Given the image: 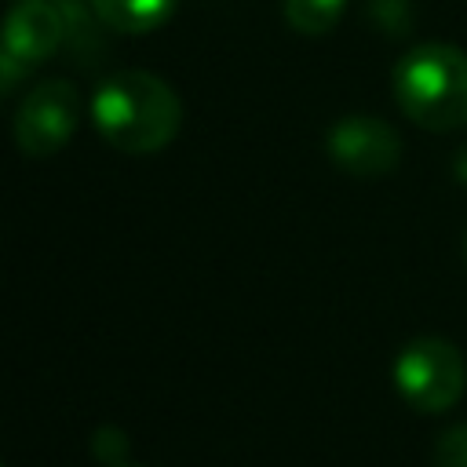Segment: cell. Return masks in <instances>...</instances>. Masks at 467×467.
Masks as SVG:
<instances>
[{
	"label": "cell",
	"mask_w": 467,
	"mask_h": 467,
	"mask_svg": "<svg viewBox=\"0 0 467 467\" xmlns=\"http://www.w3.org/2000/svg\"><path fill=\"white\" fill-rule=\"evenodd\" d=\"M91 120L109 146L124 153H153L175 139L182 106L171 84L157 73L124 69L95 91Z\"/></svg>",
	"instance_id": "cell-1"
},
{
	"label": "cell",
	"mask_w": 467,
	"mask_h": 467,
	"mask_svg": "<svg viewBox=\"0 0 467 467\" xmlns=\"http://www.w3.org/2000/svg\"><path fill=\"white\" fill-rule=\"evenodd\" d=\"M343 7L347 0H285V18L292 29L306 36H321L339 22Z\"/></svg>",
	"instance_id": "cell-8"
},
{
	"label": "cell",
	"mask_w": 467,
	"mask_h": 467,
	"mask_svg": "<svg viewBox=\"0 0 467 467\" xmlns=\"http://www.w3.org/2000/svg\"><path fill=\"white\" fill-rule=\"evenodd\" d=\"M390 84L412 124L438 135L467 128V51L441 40L416 44L398 58Z\"/></svg>",
	"instance_id": "cell-2"
},
{
	"label": "cell",
	"mask_w": 467,
	"mask_h": 467,
	"mask_svg": "<svg viewBox=\"0 0 467 467\" xmlns=\"http://www.w3.org/2000/svg\"><path fill=\"white\" fill-rule=\"evenodd\" d=\"M69 18L66 7L55 0H15L0 26V55L18 62L22 69L44 62L55 55V47L66 40Z\"/></svg>",
	"instance_id": "cell-6"
},
{
	"label": "cell",
	"mask_w": 467,
	"mask_h": 467,
	"mask_svg": "<svg viewBox=\"0 0 467 467\" xmlns=\"http://www.w3.org/2000/svg\"><path fill=\"white\" fill-rule=\"evenodd\" d=\"M463 263H467V237H463Z\"/></svg>",
	"instance_id": "cell-13"
},
{
	"label": "cell",
	"mask_w": 467,
	"mask_h": 467,
	"mask_svg": "<svg viewBox=\"0 0 467 467\" xmlns=\"http://www.w3.org/2000/svg\"><path fill=\"white\" fill-rule=\"evenodd\" d=\"M102 26L117 33H150L171 18L175 0H91Z\"/></svg>",
	"instance_id": "cell-7"
},
{
	"label": "cell",
	"mask_w": 467,
	"mask_h": 467,
	"mask_svg": "<svg viewBox=\"0 0 467 467\" xmlns=\"http://www.w3.org/2000/svg\"><path fill=\"white\" fill-rule=\"evenodd\" d=\"M449 168H452V179L467 186V142H463V146H460V150L452 153V161H449Z\"/></svg>",
	"instance_id": "cell-12"
},
{
	"label": "cell",
	"mask_w": 467,
	"mask_h": 467,
	"mask_svg": "<svg viewBox=\"0 0 467 467\" xmlns=\"http://www.w3.org/2000/svg\"><path fill=\"white\" fill-rule=\"evenodd\" d=\"M434 467H467V423H452L434 438Z\"/></svg>",
	"instance_id": "cell-10"
},
{
	"label": "cell",
	"mask_w": 467,
	"mask_h": 467,
	"mask_svg": "<svg viewBox=\"0 0 467 467\" xmlns=\"http://www.w3.org/2000/svg\"><path fill=\"white\" fill-rule=\"evenodd\" d=\"M328 157L354 179H383L401 161V135L394 124L372 117V113H350L339 117L328 128Z\"/></svg>",
	"instance_id": "cell-5"
},
{
	"label": "cell",
	"mask_w": 467,
	"mask_h": 467,
	"mask_svg": "<svg viewBox=\"0 0 467 467\" xmlns=\"http://www.w3.org/2000/svg\"><path fill=\"white\" fill-rule=\"evenodd\" d=\"M365 11H368L372 26L383 36H405V33H412V22H416L412 0H368Z\"/></svg>",
	"instance_id": "cell-9"
},
{
	"label": "cell",
	"mask_w": 467,
	"mask_h": 467,
	"mask_svg": "<svg viewBox=\"0 0 467 467\" xmlns=\"http://www.w3.org/2000/svg\"><path fill=\"white\" fill-rule=\"evenodd\" d=\"M80 120V91L69 80H44L36 84L15 117V142L29 157L58 153Z\"/></svg>",
	"instance_id": "cell-4"
},
{
	"label": "cell",
	"mask_w": 467,
	"mask_h": 467,
	"mask_svg": "<svg viewBox=\"0 0 467 467\" xmlns=\"http://www.w3.org/2000/svg\"><path fill=\"white\" fill-rule=\"evenodd\" d=\"M394 387L416 412H445L463 398L467 365L456 343L420 336L394 358Z\"/></svg>",
	"instance_id": "cell-3"
},
{
	"label": "cell",
	"mask_w": 467,
	"mask_h": 467,
	"mask_svg": "<svg viewBox=\"0 0 467 467\" xmlns=\"http://www.w3.org/2000/svg\"><path fill=\"white\" fill-rule=\"evenodd\" d=\"M91 449H95V456L102 463H120L124 452H128V434L120 427H99L91 434Z\"/></svg>",
	"instance_id": "cell-11"
}]
</instances>
